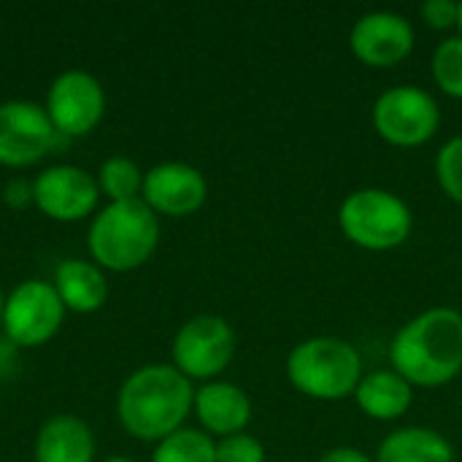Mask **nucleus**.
I'll list each match as a JSON object with an SVG mask.
<instances>
[{"instance_id": "nucleus-1", "label": "nucleus", "mask_w": 462, "mask_h": 462, "mask_svg": "<svg viewBox=\"0 0 462 462\" xmlns=\"http://www.w3.org/2000/svg\"><path fill=\"white\" fill-rule=\"evenodd\" d=\"M390 368L411 387L436 390L462 374V314L439 306L409 319L390 344Z\"/></svg>"}, {"instance_id": "nucleus-2", "label": "nucleus", "mask_w": 462, "mask_h": 462, "mask_svg": "<svg viewBox=\"0 0 462 462\" xmlns=\"http://www.w3.org/2000/svg\"><path fill=\"white\" fill-rule=\"evenodd\" d=\"M195 403L192 382L173 365L154 363L130 374L116 398L122 428L138 441H162L181 430Z\"/></svg>"}, {"instance_id": "nucleus-3", "label": "nucleus", "mask_w": 462, "mask_h": 462, "mask_svg": "<svg viewBox=\"0 0 462 462\" xmlns=\"http://www.w3.org/2000/svg\"><path fill=\"white\" fill-rule=\"evenodd\" d=\"M160 244V219L141 200L106 206L89 227V252L97 265L125 273L141 268Z\"/></svg>"}, {"instance_id": "nucleus-4", "label": "nucleus", "mask_w": 462, "mask_h": 462, "mask_svg": "<svg viewBox=\"0 0 462 462\" xmlns=\"http://www.w3.org/2000/svg\"><path fill=\"white\" fill-rule=\"evenodd\" d=\"M287 379L306 398L344 401L355 395L363 379V357L344 338L314 336L290 352Z\"/></svg>"}, {"instance_id": "nucleus-5", "label": "nucleus", "mask_w": 462, "mask_h": 462, "mask_svg": "<svg viewBox=\"0 0 462 462\" xmlns=\"http://www.w3.org/2000/svg\"><path fill=\"white\" fill-rule=\"evenodd\" d=\"M338 227L349 244L365 252H393L409 241L414 214L395 192L363 187L349 192L338 206Z\"/></svg>"}, {"instance_id": "nucleus-6", "label": "nucleus", "mask_w": 462, "mask_h": 462, "mask_svg": "<svg viewBox=\"0 0 462 462\" xmlns=\"http://www.w3.org/2000/svg\"><path fill=\"white\" fill-rule=\"evenodd\" d=\"M374 130L382 141L398 149H417L436 138L441 127V108L436 97L414 84L384 89L374 103Z\"/></svg>"}, {"instance_id": "nucleus-7", "label": "nucleus", "mask_w": 462, "mask_h": 462, "mask_svg": "<svg viewBox=\"0 0 462 462\" xmlns=\"http://www.w3.org/2000/svg\"><path fill=\"white\" fill-rule=\"evenodd\" d=\"M236 357V330L217 314H200L184 322L173 338V368L189 382H217Z\"/></svg>"}, {"instance_id": "nucleus-8", "label": "nucleus", "mask_w": 462, "mask_h": 462, "mask_svg": "<svg viewBox=\"0 0 462 462\" xmlns=\"http://www.w3.org/2000/svg\"><path fill=\"white\" fill-rule=\"evenodd\" d=\"M65 306L49 282L19 284L3 309V328L14 346H41L62 325Z\"/></svg>"}, {"instance_id": "nucleus-9", "label": "nucleus", "mask_w": 462, "mask_h": 462, "mask_svg": "<svg viewBox=\"0 0 462 462\" xmlns=\"http://www.w3.org/2000/svg\"><path fill=\"white\" fill-rule=\"evenodd\" d=\"M60 141L46 108L30 100L0 106V165L27 168L46 157Z\"/></svg>"}, {"instance_id": "nucleus-10", "label": "nucleus", "mask_w": 462, "mask_h": 462, "mask_svg": "<svg viewBox=\"0 0 462 462\" xmlns=\"http://www.w3.org/2000/svg\"><path fill=\"white\" fill-rule=\"evenodd\" d=\"M46 114L60 135H87L100 125L106 114V92L95 76L84 70H65L49 89Z\"/></svg>"}, {"instance_id": "nucleus-11", "label": "nucleus", "mask_w": 462, "mask_h": 462, "mask_svg": "<svg viewBox=\"0 0 462 462\" xmlns=\"http://www.w3.org/2000/svg\"><path fill=\"white\" fill-rule=\"evenodd\" d=\"M349 49L368 68H395L414 49V24L395 11H368L355 22Z\"/></svg>"}, {"instance_id": "nucleus-12", "label": "nucleus", "mask_w": 462, "mask_h": 462, "mask_svg": "<svg viewBox=\"0 0 462 462\" xmlns=\"http://www.w3.org/2000/svg\"><path fill=\"white\" fill-rule=\"evenodd\" d=\"M97 181L76 165L46 168L32 181L35 206L54 222H79L97 206Z\"/></svg>"}, {"instance_id": "nucleus-13", "label": "nucleus", "mask_w": 462, "mask_h": 462, "mask_svg": "<svg viewBox=\"0 0 462 462\" xmlns=\"http://www.w3.org/2000/svg\"><path fill=\"white\" fill-rule=\"evenodd\" d=\"M141 200L162 217H189L195 214L208 195L203 173L187 162H160L143 173Z\"/></svg>"}, {"instance_id": "nucleus-14", "label": "nucleus", "mask_w": 462, "mask_h": 462, "mask_svg": "<svg viewBox=\"0 0 462 462\" xmlns=\"http://www.w3.org/2000/svg\"><path fill=\"white\" fill-rule=\"evenodd\" d=\"M192 409L203 430L217 439L244 433L252 422V401L233 382H206L200 390H195Z\"/></svg>"}, {"instance_id": "nucleus-15", "label": "nucleus", "mask_w": 462, "mask_h": 462, "mask_svg": "<svg viewBox=\"0 0 462 462\" xmlns=\"http://www.w3.org/2000/svg\"><path fill=\"white\" fill-rule=\"evenodd\" d=\"M355 401L368 420L376 422H395L409 414L414 403V387L393 368H379L363 374Z\"/></svg>"}, {"instance_id": "nucleus-16", "label": "nucleus", "mask_w": 462, "mask_h": 462, "mask_svg": "<svg viewBox=\"0 0 462 462\" xmlns=\"http://www.w3.org/2000/svg\"><path fill=\"white\" fill-rule=\"evenodd\" d=\"M95 439L84 420L60 414L41 425L35 436V462H92Z\"/></svg>"}, {"instance_id": "nucleus-17", "label": "nucleus", "mask_w": 462, "mask_h": 462, "mask_svg": "<svg viewBox=\"0 0 462 462\" xmlns=\"http://www.w3.org/2000/svg\"><path fill=\"white\" fill-rule=\"evenodd\" d=\"M54 290L62 306L76 314H92L108 298L103 271L84 260H62L54 271Z\"/></svg>"}, {"instance_id": "nucleus-18", "label": "nucleus", "mask_w": 462, "mask_h": 462, "mask_svg": "<svg viewBox=\"0 0 462 462\" xmlns=\"http://www.w3.org/2000/svg\"><path fill=\"white\" fill-rule=\"evenodd\" d=\"M376 462H455V447L433 428H398L376 452Z\"/></svg>"}, {"instance_id": "nucleus-19", "label": "nucleus", "mask_w": 462, "mask_h": 462, "mask_svg": "<svg viewBox=\"0 0 462 462\" xmlns=\"http://www.w3.org/2000/svg\"><path fill=\"white\" fill-rule=\"evenodd\" d=\"M152 462H217V444L208 433L181 428L157 444Z\"/></svg>"}, {"instance_id": "nucleus-20", "label": "nucleus", "mask_w": 462, "mask_h": 462, "mask_svg": "<svg viewBox=\"0 0 462 462\" xmlns=\"http://www.w3.org/2000/svg\"><path fill=\"white\" fill-rule=\"evenodd\" d=\"M97 189L111 198V203L135 200L143 189V173L141 168L127 157H111L100 165L97 173Z\"/></svg>"}, {"instance_id": "nucleus-21", "label": "nucleus", "mask_w": 462, "mask_h": 462, "mask_svg": "<svg viewBox=\"0 0 462 462\" xmlns=\"http://www.w3.org/2000/svg\"><path fill=\"white\" fill-rule=\"evenodd\" d=\"M430 76L444 95L462 100V35H452L436 46L430 57Z\"/></svg>"}, {"instance_id": "nucleus-22", "label": "nucleus", "mask_w": 462, "mask_h": 462, "mask_svg": "<svg viewBox=\"0 0 462 462\" xmlns=\"http://www.w3.org/2000/svg\"><path fill=\"white\" fill-rule=\"evenodd\" d=\"M436 179L444 195L462 206V135L449 138L436 157Z\"/></svg>"}, {"instance_id": "nucleus-23", "label": "nucleus", "mask_w": 462, "mask_h": 462, "mask_svg": "<svg viewBox=\"0 0 462 462\" xmlns=\"http://www.w3.org/2000/svg\"><path fill=\"white\" fill-rule=\"evenodd\" d=\"M217 462H265V447L249 433H236L217 441Z\"/></svg>"}, {"instance_id": "nucleus-24", "label": "nucleus", "mask_w": 462, "mask_h": 462, "mask_svg": "<svg viewBox=\"0 0 462 462\" xmlns=\"http://www.w3.org/2000/svg\"><path fill=\"white\" fill-rule=\"evenodd\" d=\"M457 11H460V3H455V0H428V3H422L420 16L430 30L447 32V30L457 27Z\"/></svg>"}, {"instance_id": "nucleus-25", "label": "nucleus", "mask_w": 462, "mask_h": 462, "mask_svg": "<svg viewBox=\"0 0 462 462\" xmlns=\"http://www.w3.org/2000/svg\"><path fill=\"white\" fill-rule=\"evenodd\" d=\"M319 462H376L371 455H365L363 449H355V447H336V449H328Z\"/></svg>"}, {"instance_id": "nucleus-26", "label": "nucleus", "mask_w": 462, "mask_h": 462, "mask_svg": "<svg viewBox=\"0 0 462 462\" xmlns=\"http://www.w3.org/2000/svg\"><path fill=\"white\" fill-rule=\"evenodd\" d=\"M5 200H8L11 206H24V203L32 200V187L24 184V181H11V184L5 187Z\"/></svg>"}, {"instance_id": "nucleus-27", "label": "nucleus", "mask_w": 462, "mask_h": 462, "mask_svg": "<svg viewBox=\"0 0 462 462\" xmlns=\"http://www.w3.org/2000/svg\"><path fill=\"white\" fill-rule=\"evenodd\" d=\"M457 30H460V35H462V0H460V11H457Z\"/></svg>"}, {"instance_id": "nucleus-28", "label": "nucleus", "mask_w": 462, "mask_h": 462, "mask_svg": "<svg viewBox=\"0 0 462 462\" xmlns=\"http://www.w3.org/2000/svg\"><path fill=\"white\" fill-rule=\"evenodd\" d=\"M3 309H5V300H3V292H0V325H3Z\"/></svg>"}, {"instance_id": "nucleus-29", "label": "nucleus", "mask_w": 462, "mask_h": 462, "mask_svg": "<svg viewBox=\"0 0 462 462\" xmlns=\"http://www.w3.org/2000/svg\"><path fill=\"white\" fill-rule=\"evenodd\" d=\"M106 462H133V460H130V457H108Z\"/></svg>"}, {"instance_id": "nucleus-30", "label": "nucleus", "mask_w": 462, "mask_h": 462, "mask_svg": "<svg viewBox=\"0 0 462 462\" xmlns=\"http://www.w3.org/2000/svg\"><path fill=\"white\" fill-rule=\"evenodd\" d=\"M460 273H462V260H460Z\"/></svg>"}]
</instances>
